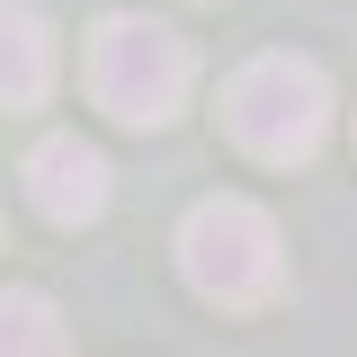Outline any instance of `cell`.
<instances>
[{
	"label": "cell",
	"mask_w": 357,
	"mask_h": 357,
	"mask_svg": "<svg viewBox=\"0 0 357 357\" xmlns=\"http://www.w3.org/2000/svg\"><path fill=\"white\" fill-rule=\"evenodd\" d=\"M188 81H197V54L170 18L152 9H107L89 27V98L116 116V126H170L188 107Z\"/></svg>",
	"instance_id": "6da1fadb"
},
{
	"label": "cell",
	"mask_w": 357,
	"mask_h": 357,
	"mask_svg": "<svg viewBox=\"0 0 357 357\" xmlns=\"http://www.w3.org/2000/svg\"><path fill=\"white\" fill-rule=\"evenodd\" d=\"M223 134L268 161V170H295L312 161L321 143H331V81H321V63L304 54H259V63H241L232 81H223Z\"/></svg>",
	"instance_id": "7a4b0ae2"
},
{
	"label": "cell",
	"mask_w": 357,
	"mask_h": 357,
	"mask_svg": "<svg viewBox=\"0 0 357 357\" xmlns=\"http://www.w3.org/2000/svg\"><path fill=\"white\" fill-rule=\"evenodd\" d=\"M178 268H188V286L206 304L259 312L286 286V241H277L268 206H250V197H206V206H188V223H178Z\"/></svg>",
	"instance_id": "3957f363"
},
{
	"label": "cell",
	"mask_w": 357,
	"mask_h": 357,
	"mask_svg": "<svg viewBox=\"0 0 357 357\" xmlns=\"http://www.w3.org/2000/svg\"><path fill=\"white\" fill-rule=\"evenodd\" d=\"M27 206H36L45 223H63V232L98 223V215H107V161H98V143L45 134L36 152H27Z\"/></svg>",
	"instance_id": "277c9868"
},
{
	"label": "cell",
	"mask_w": 357,
	"mask_h": 357,
	"mask_svg": "<svg viewBox=\"0 0 357 357\" xmlns=\"http://www.w3.org/2000/svg\"><path fill=\"white\" fill-rule=\"evenodd\" d=\"M54 89V27L27 0H0V107H36Z\"/></svg>",
	"instance_id": "5b68a950"
},
{
	"label": "cell",
	"mask_w": 357,
	"mask_h": 357,
	"mask_svg": "<svg viewBox=\"0 0 357 357\" xmlns=\"http://www.w3.org/2000/svg\"><path fill=\"white\" fill-rule=\"evenodd\" d=\"M63 312L36 286H0V357H63Z\"/></svg>",
	"instance_id": "8992f818"
}]
</instances>
